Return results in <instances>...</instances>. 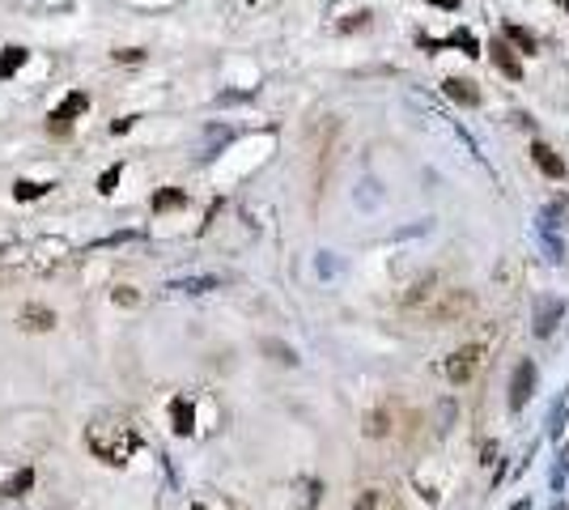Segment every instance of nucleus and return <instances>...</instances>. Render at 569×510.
Here are the masks:
<instances>
[{
    "label": "nucleus",
    "instance_id": "19",
    "mask_svg": "<svg viewBox=\"0 0 569 510\" xmlns=\"http://www.w3.org/2000/svg\"><path fill=\"white\" fill-rule=\"evenodd\" d=\"M451 43H455V47H463V51H468V55H480V43H476V38H472V34H468V30H459V34H455V38H451Z\"/></svg>",
    "mask_w": 569,
    "mask_h": 510
},
{
    "label": "nucleus",
    "instance_id": "12",
    "mask_svg": "<svg viewBox=\"0 0 569 510\" xmlns=\"http://www.w3.org/2000/svg\"><path fill=\"white\" fill-rule=\"evenodd\" d=\"M30 485H34V472H30V468H21L17 477H9V481L0 485V498H21Z\"/></svg>",
    "mask_w": 569,
    "mask_h": 510
},
{
    "label": "nucleus",
    "instance_id": "15",
    "mask_svg": "<svg viewBox=\"0 0 569 510\" xmlns=\"http://www.w3.org/2000/svg\"><path fill=\"white\" fill-rule=\"evenodd\" d=\"M47 192H51V183H34V179L13 183V196H17V200H38V196H47Z\"/></svg>",
    "mask_w": 569,
    "mask_h": 510
},
{
    "label": "nucleus",
    "instance_id": "2",
    "mask_svg": "<svg viewBox=\"0 0 569 510\" xmlns=\"http://www.w3.org/2000/svg\"><path fill=\"white\" fill-rule=\"evenodd\" d=\"M468 306H472V294H468V289H438V298H434L421 315L434 319V323H451V319H459Z\"/></svg>",
    "mask_w": 569,
    "mask_h": 510
},
{
    "label": "nucleus",
    "instance_id": "11",
    "mask_svg": "<svg viewBox=\"0 0 569 510\" xmlns=\"http://www.w3.org/2000/svg\"><path fill=\"white\" fill-rule=\"evenodd\" d=\"M26 60H30V51H26V47H4V51H0V81H9V77H13Z\"/></svg>",
    "mask_w": 569,
    "mask_h": 510
},
{
    "label": "nucleus",
    "instance_id": "7",
    "mask_svg": "<svg viewBox=\"0 0 569 510\" xmlns=\"http://www.w3.org/2000/svg\"><path fill=\"white\" fill-rule=\"evenodd\" d=\"M489 55H493V64H497L510 81H519V77H523V64L514 60V47H510L506 38H493V43H489Z\"/></svg>",
    "mask_w": 569,
    "mask_h": 510
},
{
    "label": "nucleus",
    "instance_id": "8",
    "mask_svg": "<svg viewBox=\"0 0 569 510\" xmlns=\"http://www.w3.org/2000/svg\"><path fill=\"white\" fill-rule=\"evenodd\" d=\"M170 430L174 434H191L196 430V404L191 400H183V396L170 400Z\"/></svg>",
    "mask_w": 569,
    "mask_h": 510
},
{
    "label": "nucleus",
    "instance_id": "6",
    "mask_svg": "<svg viewBox=\"0 0 569 510\" xmlns=\"http://www.w3.org/2000/svg\"><path fill=\"white\" fill-rule=\"evenodd\" d=\"M531 162L548 174V179H565V162L557 157V149L553 145H544V140H531Z\"/></svg>",
    "mask_w": 569,
    "mask_h": 510
},
{
    "label": "nucleus",
    "instance_id": "20",
    "mask_svg": "<svg viewBox=\"0 0 569 510\" xmlns=\"http://www.w3.org/2000/svg\"><path fill=\"white\" fill-rule=\"evenodd\" d=\"M264 349H268V353H276V362H285V366H293V362H298V357H293V349H285V345H276V340H268Z\"/></svg>",
    "mask_w": 569,
    "mask_h": 510
},
{
    "label": "nucleus",
    "instance_id": "23",
    "mask_svg": "<svg viewBox=\"0 0 569 510\" xmlns=\"http://www.w3.org/2000/svg\"><path fill=\"white\" fill-rule=\"evenodd\" d=\"M374 502H378V489H366V494H361V502H357L353 510H374Z\"/></svg>",
    "mask_w": 569,
    "mask_h": 510
},
{
    "label": "nucleus",
    "instance_id": "21",
    "mask_svg": "<svg viewBox=\"0 0 569 510\" xmlns=\"http://www.w3.org/2000/svg\"><path fill=\"white\" fill-rule=\"evenodd\" d=\"M115 60H123V64H136V60H145V51H140V47H123V51H115Z\"/></svg>",
    "mask_w": 569,
    "mask_h": 510
},
{
    "label": "nucleus",
    "instance_id": "5",
    "mask_svg": "<svg viewBox=\"0 0 569 510\" xmlns=\"http://www.w3.org/2000/svg\"><path fill=\"white\" fill-rule=\"evenodd\" d=\"M531 392H536V366L531 362H519L514 366V379H510V409L519 413L531 400Z\"/></svg>",
    "mask_w": 569,
    "mask_h": 510
},
{
    "label": "nucleus",
    "instance_id": "26",
    "mask_svg": "<svg viewBox=\"0 0 569 510\" xmlns=\"http://www.w3.org/2000/svg\"><path fill=\"white\" fill-rule=\"evenodd\" d=\"M429 4H438V9H459V0H429Z\"/></svg>",
    "mask_w": 569,
    "mask_h": 510
},
{
    "label": "nucleus",
    "instance_id": "14",
    "mask_svg": "<svg viewBox=\"0 0 569 510\" xmlns=\"http://www.w3.org/2000/svg\"><path fill=\"white\" fill-rule=\"evenodd\" d=\"M506 38H510L523 55H536V34H531V30H523V26H506Z\"/></svg>",
    "mask_w": 569,
    "mask_h": 510
},
{
    "label": "nucleus",
    "instance_id": "4",
    "mask_svg": "<svg viewBox=\"0 0 569 510\" xmlns=\"http://www.w3.org/2000/svg\"><path fill=\"white\" fill-rule=\"evenodd\" d=\"M85 106H89V94H85V89L64 94V102L51 111V128H55V132H68V123H72L77 115H85Z\"/></svg>",
    "mask_w": 569,
    "mask_h": 510
},
{
    "label": "nucleus",
    "instance_id": "10",
    "mask_svg": "<svg viewBox=\"0 0 569 510\" xmlns=\"http://www.w3.org/2000/svg\"><path fill=\"white\" fill-rule=\"evenodd\" d=\"M51 323H55V315H51L47 306H26V311H21V328H26V332H47Z\"/></svg>",
    "mask_w": 569,
    "mask_h": 510
},
{
    "label": "nucleus",
    "instance_id": "27",
    "mask_svg": "<svg viewBox=\"0 0 569 510\" xmlns=\"http://www.w3.org/2000/svg\"><path fill=\"white\" fill-rule=\"evenodd\" d=\"M0 255H4V247H0Z\"/></svg>",
    "mask_w": 569,
    "mask_h": 510
},
{
    "label": "nucleus",
    "instance_id": "18",
    "mask_svg": "<svg viewBox=\"0 0 569 510\" xmlns=\"http://www.w3.org/2000/svg\"><path fill=\"white\" fill-rule=\"evenodd\" d=\"M115 187H119V166H111V170H102V179H98V192H102V196H111Z\"/></svg>",
    "mask_w": 569,
    "mask_h": 510
},
{
    "label": "nucleus",
    "instance_id": "22",
    "mask_svg": "<svg viewBox=\"0 0 569 510\" xmlns=\"http://www.w3.org/2000/svg\"><path fill=\"white\" fill-rule=\"evenodd\" d=\"M115 302H123V306H136V289H132V285H119V289H115Z\"/></svg>",
    "mask_w": 569,
    "mask_h": 510
},
{
    "label": "nucleus",
    "instance_id": "17",
    "mask_svg": "<svg viewBox=\"0 0 569 510\" xmlns=\"http://www.w3.org/2000/svg\"><path fill=\"white\" fill-rule=\"evenodd\" d=\"M170 289H187V294H204V289H217L213 277H191V281H174Z\"/></svg>",
    "mask_w": 569,
    "mask_h": 510
},
{
    "label": "nucleus",
    "instance_id": "9",
    "mask_svg": "<svg viewBox=\"0 0 569 510\" xmlns=\"http://www.w3.org/2000/svg\"><path fill=\"white\" fill-rule=\"evenodd\" d=\"M442 89H446L455 102H463V106H476V102H480V89H476V81H463V77H446V81H442Z\"/></svg>",
    "mask_w": 569,
    "mask_h": 510
},
{
    "label": "nucleus",
    "instance_id": "3",
    "mask_svg": "<svg viewBox=\"0 0 569 510\" xmlns=\"http://www.w3.org/2000/svg\"><path fill=\"white\" fill-rule=\"evenodd\" d=\"M480 362H485V345H463V349H455L451 357H446V366H442V375L455 383V387H463L476 370H480Z\"/></svg>",
    "mask_w": 569,
    "mask_h": 510
},
{
    "label": "nucleus",
    "instance_id": "13",
    "mask_svg": "<svg viewBox=\"0 0 569 510\" xmlns=\"http://www.w3.org/2000/svg\"><path fill=\"white\" fill-rule=\"evenodd\" d=\"M561 302H544V311H540V319H536V336H548L553 328H557V319H561Z\"/></svg>",
    "mask_w": 569,
    "mask_h": 510
},
{
    "label": "nucleus",
    "instance_id": "1",
    "mask_svg": "<svg viewBox=\"0 0 569 510\" xmlns=\"http://www.w3.org/2000/svg\"><path fill=\"white\" fill-rule=\"evenodd\" d=\"M85 443L89 451L102 460V464H123L132 451H136V430L123 421V417H94L89 430H85Z\"/></svg>",
    "mask_w": 569,
    "mask_h": 510
},
{
    "label": "nucleus",
    "instance_id": "24",
    "mask_svg": "<svg viewBox=\"0 0 569 510\" xmlns=\"http://www.w3.org/2000/svg\"><path fill=\"white\" fill-rule=\"evenodd\" d=\"M357 26H366V13H357V17H349V21H340V30H357Z\"/></svg>",
    "mask_w": 569,
    "mask_h": 510
},
{
    "label": "nucleus",
    "instance_id": "25",
    "mask_svg": "<svg viewBox=\"0 0 569 510\" xmlns=\"http://www.w3.org/2000/svg\"><path fill=\"white\" fill-rule=\"evenodd\" d=\"M132 119H136V115H128V119H115V123H111V132H128V128H132Z\"/></svg>",
    "mask_w": 569,
    "mask_h": 510
},
{
    "label": "nucleus",
    "instance_id": "28",
    "mask_svg": "<svg viewBox=\"0 0 569 510\" xmlns=\"http://www.w3.org/2000/svg\"><path fill=\"white\" fill-rule=\"evenodd\" d=\"M565 9H569V0H565Z\"/></svg>",
    "mask_w": 569,
    "mask_h": 510
},
{
    "label": "nucleus",
    "instance_id": "16",
    "mask_svg": "<svg viewBox=\"0 0 569 510\" xmlns=\"http://www.w3.org/2000/svg\"><path fill=\"white\" fill-rule=\"evenodd\" d=\"M174 204H187L183 187H166V192H157V196H153V209H157V213H166V209H174Z\"/></svg>",
    "mask_w": 569,
    "mask_h": 510
}]
</instances>
